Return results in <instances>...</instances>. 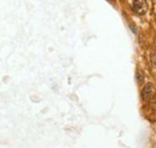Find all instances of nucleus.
<instances>
[{
    "mask_svg": "<svg viewBox=\"0 0 156 148\" xmlns=\"http://www.w3.org/2000/svg\"><path fill=\"white\" fill-rule=\"evenodd\" d=\"M131 8L137 14H144L148 10V0H131Z\"/></svg>",
    "mask_w": 156,
    "mask_h": 148,
    "instance_id": "obj_1",
    "label": "nucleus"
},
{
    "mask_svg": "<svg viewBox=\"0 0 156 148\" xmlns=\"http://www.w3.org/2000/svg\"><path fill=\"white\" fill-rule=\"evenodd\" d=\"M156 94V89L155 86L151 84V83H148L144 86V88L142 89V99L143 101H150L154 99Z\"/></svg>",
    "mask_w": 156,
    "mask_h": 148,
    "instance_id": "obj_2",
    "label": "nucleus"
},
{
    "mask_svg": "<svg viewBox=\"0 0 156 148\" xmlns=\"http://www.w3.org/2000/svg\"><path fill=\"white\" fill-rule=\"evenodd\" d=\"M136 78H137V82L138 83H142L144 81V75H143V71L142 70H137L136 72Z\"/></svg>",
    "mask_w": 156,
    "mask_h": 148,
    "instance_id": "obj_3",
    "label": "nucleus"
},
{
    "mask_svg": "<svg viewBox=\"0 0 156 148\" xmlns=\"http://www.w3.org/2000/svg\"><path fill=\"white\" fill-rule=\"evenodd\" d=\"M155 47H156V40H155Z\"/></svg>",
    "mask_w": 156,
    "mask_h": 148,
    "instance_id": "obj_4",
    "label": "nucleus"
},
{
    "mask_svg": "<svg viewBox=\"0 0 156 148\" xmlns=\"http://www.w3.org/2000/svg\"><path fill=\"white\" fill-rule=\"evenodd\" d=\"M109 1H114V0H109Z\"/></svg>",
    "mask_w": 156,
    "mask_h": 148,
    "instance_id": "obj_5",
    "label": "nucleus"
}]
</instances>
